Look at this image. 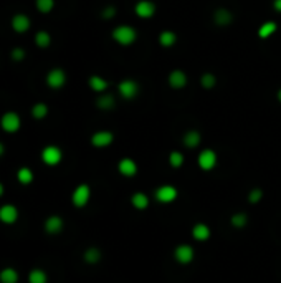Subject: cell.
Segmentation results:
<instances>
[{
  "instance_id": "obj_1",
  "label": "cell",
  "mask_w": 281,
  "mask_h": 283,
  "mask_svg": "<svg viewBox=\"0 0 281 283\" xmlns=\"http://www.w3.org/2000/svg\"><path fill=\"white\" fill-rule=\"evenodd\" d=\"M111 37L118 45L129 46L137 40V32L131 25H119L111 32Z\"/></svg>"
},
{
  "instance_id": "obj_2",
  "label": "cell",
  "mask_w": 281,
  "mask_h": 283,
  "mask_svg": "<svg viewBox=\"0 0 281 283\" xmlns=\"http://www.w3.org/2000/svg\"><path fill=\"white\" fill-rule=\"evenodd\" d=\"M89 201H91V187H89L88 184L76 186L73 194H71V204H73L76 209H83V207L88 205Z\"/></svg>"
},
{
  "instance_id": "obj_3",
  "label": "cell",
  "mask_w": 281,
  "mask_h": 283,
  "mask_svg": "<svg viewBox=\"0 0 281 283\" xmlns=\"http://www.w3.org/2000/svg\"><path fill=\"white\" fill-rule=\"evenodd\" d=\"M174 260L180 265H190L195 260V248L190 243H179L174 248Z\"/></svg>"
},
{
  "instance_id": "obj_4",
  "label": "cell",
  "mask_w": 281,
  "mask_h": 283,
  "mask_svg": "<svg viewBox=\"0 0 281 283\" xmlns=\"http://www.w3.org/2000/svg\"><path fill=\"white\" fill-rule=\"evenodd\" d=\"M197 164L202 171H213L218 164V156L213 149H202L197 156Z\"/></svg>"
},
{
  "instance_id": "obj_5",
  "label": "cell",
  "mask_w": 281,
  "mask_h": 283,
  "mask_svg": "<svg viewBox=\"0 0 281 283\" xmlns=\"http://www.w3.org/2000/svg\"><path fill=\"white\" fill-rule=\"evenodd\" d=\"M41 161H43L45 166L55 167L63 161V151H61L58 146H45L43 151H41Z\"/></svg>"
},
{
  "instance_id": "obj_6",
  "label": "cell",
  "mask_w": 281,
  "mask_h": 283,
  "mask_svg": "<svg viewBox=\"0 0 281 283\" xmlns=\"http://www.w3.org/2000/svg\"><path fill=\"white\" fill-rule=\"evenodd\" d=\"M0 128H2L5 133H17L18 129L22 128V120L20 116L17 115L15 111H7L3 113L2 118H0Z\"/></svg>"
},
{
  "instance_id": "obj_7",
  "label": "cell",
  "mask_w": 281,
  "mask_h": 283,
  "mask_svg": "<svg viewBox=\"0 0 281 283\" xmlns=\"http://www.w3.org/2000/svg\"><path fill=\"white\" fill-rule=\"evenodd\" d=\"M154 196H156V201L161 202V204H172L174 201H177L179 191L177 187L170 186V184H164V186L156 189Z\"/></svg>"
},
{
  "instance_id": "obj_8",
  "label": "cell",
  "mask_w": 281,
  "mask_h": 283,
  "mask_svg": "<svg viewBox=\"0 0 281 283\" xmlns=\"http://www.w3.org/2000/svg\"><path fill=\"white\" fill-rule=\"evenodd\" d=\"M118 93L121 94L124 100H134L137 94H139V83L131 78L122 80V81L118 84Z\"/></svg>"
},
{
  "instance_id": "obj_9",
  "label": "cell",
  "mask_w": 281,
  "mask_h": 283,
  "mask_svg": "<svg viewBox=\"0 0 281 283\" xmlns=\"http://www.w3.org/2000/svg\"><path fill=\"white\" fill-rule=\"evenodd\" d=\"M91 146L96 149H104V148H109L113 143H114V134L113 131H108V129H103V131H96L93 136H91Z\"/></svg>"
},
{
  "instance_id": "obj_10",
  "label": "cell",
  "mask_w": 281,
  "mask_h": 283,
  "mask_svg": "<svg viewBox=\"0 0 281 283\" xmlns=\"http://www.w3.org/2000/svg\"><path fill=\"white\" fill-rule=\"evenodd\" d=\"M63 229H65V220L61 219L60 215H48L45 219V222H43V230L48 235H58L63 232Z\"/></svg>"
},
{
  "instance_id": "obj_11",
  "label": "cell",
  "mask_w": 281,
  "mask_h": 283,
  "mask_svg": "<svg viewBox=\"0 0 281 283\" xmlns=\"http://www.w3.org/2000/svg\"><path fill=\"white\" fill-rule=\"evenodd\" d=\"M65 83H66V73H65V70L53 68V70H50L48 75H46V84H48L51 89H60V88H63Z\"/></svg>"
},
{
  "instance_id": "obj_12",
  "label": "cell",
  "mask_w": 281,
  "mask_h": 283,
  "mask_svg": "<svg viewBox=\"0 0 281 283\" xmlns=\"http://www.w3.org/2000/svg\"><path fill=\"white\" fill-rule=\"evenodd\" d=\"M18 209L13 204H3L0 207V222L5 225H12L18 220Z\"/></svg>"
},
{
  "instance_id": "obj_13",
  "label": "cell",
  "mask_w": 281,
  "mask_h": 283,
  "mask_svg": "<svg viewBox=\"0 0 281 283\" xmlns=\"http://www.w3.org/2000/svg\"><path fill=\"white\" fill-rule=\"evenodd\" d=\"M156 3L152 0H139L134 5V12L139 18H152L156 15Z\"/></svg>"
},
{
  "instance_id": "obj_14",
  "label": "cell",
  "mask_w": 281,
  "mask_h": 283,
  "mask_svg": "<svg viewBox=\"0 0 281 283\" xmlns=\"http://www.w3.org/2000/svg\"><path fill=\"white\" fill-rule=\"evenodd\" d=\"M139 167H137V162L131 158H122L121 161L118 162V172L121 174L122 177H134Z\"/></svg>"
},
{
  "instance_id": "obj_15",
  "label": "cell",
  "mask_w": 281,
  "mask_h": 283,
  "mask_svg": "<svg viewBox=\"0 0 281 283\" xmlns=\"http://www.w3.org/2000/svg\"><path fill=\"white\" fill-rule=\"evenodd\" d=\"M10 25L13 28V32H17V34H25V32L30 30L32 20H30V17L25 15V13H15V15L12 17Z\"/></svg>"
},
{
  "instance_id": "obj_16",
  "label": "cell",
  "mask_w": 281,
  "mask_h": 283,
  "mask_svg": "<svg viewBox=\"0 0 281 283\" xmlns=\"http://www.w3.org/2000/svg\"><path fill=\"white\" fill-rule=\"evenodd\" d=\"M212 18H213V23L218 27H228L233 23V13L225 7H218L217 10L213 12Z\"/></svg>"
},
{
  "instance_id": "obj_17",
  "label": "cell",
  "mask_w": 281,
  "mask_h": 283,
  "mask_svg": "<svg viewBox=\"0 0 281 283\" xmlns=\"http://www.w3.org/2000/svg\"><path fill=\"white\" fill-rule=\"evenodd\" d=\"M187 75H185L182 70H172L167 77V83L172 89H182L187 86Z\"/></svg>"
},
{
  "instance_id": "obj_18",
  "label": "cell",
  "mask_w": 281,
  "mask_h": 283,
  "mask_svg": "<svg viewBox=\"0 0 281 283\" xmlns=\"http://www.w3.org/2000/svg\"><path fill=\"white\" fill-rule=\"evenodd\" d=\"M192 237L194 240H197V242H207V240L212 237V230L207 224L197 222L192 227Z\"/></svg>"
},
{
  "instance_id": "obj_19",
  "label": "cell",
  "mask_w": 281,
  "mask_h": 283,
  "mask_svg": "<svg viewBox=\"0 0 281 283\" xmlns=\"http://www.w3.org/2000/svg\"><path fill=\"white\" fill-rule=\"evenodd\" d=\"M200 141H202V134L197 129H189L182 136V144L189 149H195L200 144Z\"/></svg>"
},
{
  "instance_id": "obj_20",
  "label": "cell",
  "mask_w": 281,
  "mask_h": 283,
  "mask_svg": "<svg viewBox=\"0 0 281 283\" xmlns=\"http://www.w3.org/2000/svg\"><path fill=\"white\" fill-rule=\"evenodd\" d=\"M96 106L101 111H111L116 108V98L111 93H101L96 100Z\"/></svg>"
},
{
  "instance_id": "obj_21",
  "label": "cell",
  "mask_w": 281,
  "mask_h": 283,
  "mask_svg": "<svg viewBox=\"0 0 281 283\" xmlns=\"http://www.w3.org/2000/svg\"><path fill=\"white\" fill-rule=\"evenodd\" d=\"M131 205L134 207L136 210H147V207L151 205V199L144 192H134V194L131 196Z\"/></svg>"
},
{
  "instance_id": "obj_22",
  "label": "cell",
  "mask_w": 281,
  "mask_h": 283,
  "mask_svg": "<svg viewBox=\"0 0 281 283\" xmlns=\"http://www.w3.org/2000/svg\"><path fill=\"white\" fill-rule=\"evenodd\" d=\"M88 84L94 93H99V94L106 91L109 86L108 80H104L103 77H99V75H91V77L88 78Z\"/></svg>"
},
{
  "instance_id": "obj_23",
  "label": "cell",
  "mask_w": 281,
  "mask_h": 283,
  "mask_svg": "<svg viewBox=\"0 0 281 283\" xmlns=\"http://www.w3.org/2000/svg\"><path fill=\"white\" fill-rule=\"evenodd\" d=\"M101 258H103V253L98 247H88L83 252V260L84 263H88V265H96V263L101 262Z\"/></svg>"
},
{
  "instance_id": "obj_24",
  "label": "cell",
  "mask_w": 281,
  "mask_h": 283,
  "mask_svg": "<svg viewBox=\"0 0 281 283\" xmlns=\"http://www.w3.org/2000/svg\"><path fill=\"white\" fill-rule=\"evenodd\" d=\"M276 30H278V25H276V22L273 20H268L265 23H261L260 28H258V37L261 40H266L270 39V37H273L276 34Z\"/></svg>"
},
{
  "instance_id": "obj_25",
  "label": "cell",
  "mask_w": 281,
  "mask_h": 283,
  "mask_svg": "<svg viewBox=\"0 0 281 283\" xmlns=\"http://www.w3.org/2000/svg\"><path fill=\"white\" fill-rule=\"evenodd\" d=\"M230 225L233 229H245L248 225V214L246 212H235L230 217Z\"/></svg>"
},
{
  "instance_id": "obj_26",
  "label": "cell",
  "mask_w": 281,
  "mask_h": 283,
  "mask_svg": "<svg viewBox=\"0 0 281 283\" xmlns=\"http://www.w3.org/2000/svg\"><path fill=\"white\" fill-rule=\"evenodd\" d=\"M175 41H177V35H175L172 30H164L159 34V45L164 46V48H170V46H174Z\"/></svg>"
},
{
  "instance_id": "obj_27",
  "label": "cell",
  "mask_w": 281,
  "mask_h": 283,
  "mask_svg": "<svg viewBox=\"0 0 281 283\" xmlns=\"http://www.w3.org/2000/svg\"><path fill=\"white\" fill-rule=\"evenodd\" d=\"M18 272L13 267H5L0 270V283H17Z\"/></svg>"
},
{
  "instance_id": "obj_28",
  "label": "cell",
  "mask_w": 281,
  "mask_h": 283,
  "mask_svg": "<svg viewBox=\"0 0 281 283\" xmlns=\"http://www.w3.org/2000/svg\"><path fill=\"white\" fill-rule=\"evenodd\" d=\"M28 283H48V273L43 268H33L28 273Z\"/></svg>"
},
{
  "instance_id": "obj_29",
  "label": "cell",
  "mask_w": 281,
  "mask_h": 283,
  "mask_svg": "<svg viewBox=\"0 0 281 283\" xmlns=\"http://www.w3.org/2000/svg\"><path fill=\"white\" fill-rule=\"evenodd\" d=\"M33 179H35V174L30 167H20L17 171V181L22 184V186H28V184L33 182Z\"/></svg>"
},
{
  "instance_id": "obj_30",
  "label": "cell",
  "mask_w": 281,
  "mask_h": 283,
  "mask_svg": "<svg viewBox=\"0 0 281 283\" xmlns=\"http://www.w3.org/2000/svg\"><path fill=\"white\" fill-rule=\"evenodd\" d=\"M51 43V35L48 34V32L45 30H40L35 34V45L38 46V48H48Z\"/></svg>"
},
{
  "instance_id": "obj_31",
  "label": "cell",
  "mask_w": 281,
  "mask_h": 283,
  "mask_svg": "<svg viewBox=\"0 0 281 283\" xmlns=\"http://www.w3.org/2000/svg\"><path fill=\"white\" fill-rule=\"evenodd\" d=\"M32 116L35 118V120H45V118L48 116V106H46L45 103H35V105L32 106Z\"/></svg>"
},
{
  "instance_id": "obj_32",
  "label": "cell",
  "mask_w": 281,
  "mask_h": 283,
  "mask_svg": "<svg viewBox=\"0 0 281 283\" xmlns=\"http://www.w3.org/2000/svg\"><path fill=\"white\" fill-rule=\"evenodd\" d=\"M184 154L180 153V151H172V153L169 154V166L174 167V169H180L184 166Z\"/></svg>"
},
{
  "instance_id": "obj_33",
  "label": "cell",
  "mask_w": 281,
  "mask_h": 283,
  "mask_svg": "<svg viewBox=\"0 0 281 283\" xmlns=\"http://www.w3.org/2000/svg\"><path fill=\"white\" fill-rule=\"evenodd\" d=\"M215 84H217V77L213 73L207 72L200 77V86L203 89H212V88H215Z\"/></svg>"
},
{
  "instance_id": "obj_34",
  "label": "cell",
  "mask_w": 281,
  "mask_h": 283,
  "mask_svg": "<svg viewBox=\"0 0 281 283\" xmlns=\"http://www.w3.org/2000/svg\"><path fill=\"white\" fill-rule=\"evenodd\" d=\"M263 189H260V187H253L251 189V191L248 192V197H246V199H248V202L251 205H256V204H260L261 201H263Z\"/></svg>"
},
{
  "instance_id": "obj_35",
  "label": "cell",
  "mask_w": 281,
  "mask_h": 283,
  "mask_svg": "<svg viewBox=\"0 0 281 283\" xmlns=\"http://www.w3.org/2000/svg\"><path fill=\"white\" fill-rule=\"evenodd\" d=\"M35 7L40 13H50L55 7V0H35Z\"/></svg>"
},
{
  "instance_id": "obj_36",
  "label": "cell",
  "mask_w": 281,
  "mask_h": 283,
  "mask_svg": "<svg viewBox=\"0 0 281 283\" xmlns=\"http://www.w3.org/2000/svg\"><path fill=\"white\" fill-rule=\"evenodd\" d=\"M10 58H12L13 61H22L23 58H25V50L20 48V46H17V48L12 50Z\"/></svg>"
},
{
  "instance_id": "obj_37",
  "label": "cell",
  "mask_w": 281,
  "mask_h": 283,
  "mask_svg": "<svg viewBox=\"0 0 281 283\" xmlns=\"http://www.w3.org/2000/svg\"><path fill=\"white\" fill-rule=\"evenodd\" d=\"M114 15H116V7L109 5V7H106V8H103V13H101V17H103V18H106V20H109V18H113Z\"/></svg>"
},
{
  "instance_id": "obj_38",
  "label": "cell",
  "mask_w": 281,
  "mask_h": 283,
  "mask_svg": "<svg viewBox=\"0 0 281 283\" xmlns=\"http://www.w3.org/2000/svg\"><path fill=\"white\" fill-rule=\"evenodd\" d=\"M273 8L278 13H281V0H273Z\"/></svg>"
},
{
  "instance_id": "obj_39",
  "label": "cell",
  "mask_w": 281,
  "mask_h": 283,
  "mask_svg": "<svg viewBox=\"0 0 281 283\" xmlns=\"http://www.w3.org/2000/svg\"><path fill=\"white\" fill-rule=\"evenodd\" d=\"M3 153H5V146L0 143V158H2V156H3Z\"/></svg>"
},
{
  "instance_id": "obj_40",
  "label": "cell",
  "mask_w": 281,
  "mask_h": 283,
  "mask_svg": "<svg viewBox=\"0 0 281 283\" xmlns=\"http://www.w3.org/2000/svg\"><path fill=\"white\" fill-rule=\"evenodd\" d=\"M3 192H5V187H3V184H2V182H0V197H2V196H3Z\"/></svg>"
},
{
  "instance_id": "obj_41",
  "label": "cell",
  "mask_w": 281,
  "mask_h": 283,
  "mask_svg": "<svg viewBox=\"0 0 281 283\" xmlns=\"http://www.w3.org/2000/svg\"><path fill=\"white\" fill-rule=\"evenodd\" d=\"M276 100H278V101L281 103V88L278 89V91H276Z\"/></svg>"
}]
</instances>
